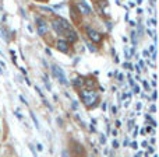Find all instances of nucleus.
<instances>
[{
  "mask_svg": "<svg viewBox=\"0 0 159 157\" xmlns=\"http://www.w3.org/2000/svg\"><path fill=\"white\" fill-rule=\"evenodd\" d=\"M80 97H81L82 102H84L87 107H91V105H93L96 101H98V94L95 93V91L92 90H81L80 91Z\"/></svg>",
  "mask_w": 159,
  "mask_h": 157,
  "instance_id": "nucleus-1",
  "label": "nucleus"
},
{
  "mask_svg": "<svg viewBox=\"0 0 159 157\" xmlns=\"http://www.w3.org/2000/svg\"><path fill=\"white\" fill-rule=\"evenodd\" d=\"M52 73H53V76H55L56 79H59V81H60L61 84H64V86L69 84V81H67V79H66V76H64L63 69H61V67H59L57 65H53V66H52Z\"/></svg>",
  "mask_w": 159,
  "mask_h": 157,
  "instance_id": "nucleus-2",
  "label": "nucleus"
},
{
  "mask_svg": "<svg viewBox=\"0 0 159 157\" xmlns=\"http://www.w3.org/2000/svg\"><path fill=\"white\" fill-rule=\"evenodd\" d=\"M35 21H36V25H38V34H39V35H45V34L48 32V30H49L46 21H45V20H42V18H39V17L35 20Z\"/></svg>",
  "mask_w": 159,
  "mask_h": 157,
  "instance_id": "nucleus-3",
  "label": "nucleus"
},
{
  "mask_svg": "<svg viewBox=\"0 0 159 157\" xmlns=\"http://www.w3.org/2000/svg\"><path fill=\"white\" fill-rule=\"evenodd\" d=\"M87 34H88V37H89V39H92V42H101L102 41V35L98 32V31L92 30V28L88 27L87 28Z\"/></svg>",
  "mask_w": 159,
  "mask_h": 157,
  "instance_id": "nucleus-4",
  "label": "nucleus"
},
{
  "mask_svg": "<svg viewBox=\"0 0 159 157\" xmlns=\"http://www.w3.org/2000/svg\"><path fill=\"white\" fill-rule=\"evenodd\" d=\"M69 42L67 41H64V39H59L57 41V49L59 51H61V52H67L69 51Z\"/></svg>",
  "mask_w": 159,
  "mask_h": 157,
  "instance_id": "nucleus-5",
  "label": "nucleus"
},
{
  "mask_svg": "<svg viewBox=\"0 0 159 157\" xmlns=\"http://www.w3.org/2000/svg\"><path fill=\"white\" fill-rule=\"evenodd\" d=\"M78 8H80V11H81L82 14H91V7L85 2L78 3ZM81 13H80V14H81Z\"/></svg>",
  "mask_w": 159,
  "mask_h": 157,
  "instance_id": "nucleus-6",
  "label": "nucleus"
},
{
  "mask_svg": "<svg viewBox=\"0 0 159 157\" xmlns=\"http://www.w3.org/2000/svg\"><path fill=\"white\" fill-rule=\"evenodd\" d=\"M66 35H67V38L70 39V42H75V41H77V39H78L77 34H75V32H74V31H73V30H70L69 32L66 34Z\"/></svg>",
  "mask_w": 159,
  "mask_h": 157,
  "instance_id": "nucleus-7",
  "label": "nucleus"
},
{
  "mask_svg": "<svg viewBox=\"0 0 159 157\" xmlns=\"http://www.w3.org/2000/svg\"><path fill=\"white\" fill-rule=\"evenodd\" d=\"M130 100H131V94L130 93H123V101H124L123 104L126 105V107L130 104Z\"/></svg>",
  "mask_w": 159,
  "mask_h": 157,
  "instance_id": "nucleus-8",
  "label": "nucleus"
},
{
  "mask_svg": "<svg viewBox=\"0 0 159 157\" xmlns=\"http://www.w3.org/2000/svg\"><path fill=\"white\" fill-rule=\"evenodd\" d=\"M0 37H2L3 39H4V41H10V37L7 35V31L4 30V28H0Z\"/></svg>",
  "mask_w": 159,
  "mask_h": 157,
  "instance_id": "nucleus-9",
  "label": "nucleus"
},
{
  "mask_svg": "<svg viewBox=\"0 0 159 157\" xmlns=\"http://www.w3.org/2000/svg\"><path fill=\"white\" fill-rule=\"evenodd\" d=\"M30 115H31V118H32V121H34V124H35V126H36V129H39V122H38V119H36V116H35V114H34V112H30Z\"/></svg>",
  "mask_w": 159,
  "mask_h": 157,
  "instance_id": "nucleus-10",
  "label": "nucleus"
},
{
  "mask_svg": "<svg viewBox=\"0 0 159 157\" xmlns=\"http://www.w3.org/2000/svg\"><path fill=\"white\" fill-rule=\"evenodd\" d=\"M135 35H137V34H135L134 31H133V32H131V42H133V48L137 47V38H135Z\"/></svg>",
  "mask_w": 159,
  "mask_h": 157,
  "instance_id": "nucleus-11",
  "label": "nucleus"
},
{
  "mask_svg": "<svg viewBox=\"0 0 159 157\" xmlns=\"http://www.w3.org/2000/svg\"><path fill=\"white\" fill-rule=\"evenodd\" d=\"M124 56H126V59H131V52H130L129 48H124Z\"/></svg>",
  "mask_w": 159,
  "mask_h": 157,
  "instance_id": "nucleus-12",
  "label": "nucleus"
},
{
  "mask_svg": "<svg viewBox=\"0 0 159 157\" xmlns=\"http://www.w3.org/2000/svg\"><path fill=\"white\" fill-rule=\"evenodd\" d=\"M43 81H45V84H46V87H48V90H52V87H50V83L49 81H48V77H46V76H43Z\"/></svg>",
  "mask_w": 159,
  "mask_h": 157,
  "instance_id": "nucleus-13",
  "label": "nucleus"
},
{
  "mask_svg": "<svg viewBox=\"0 0 159 157\" xmlns=\"http://www.w3.org/2000/svg\"><path fill=\"white\" fill-rule=\"evenodd\" d=\"M82 83H84V81H82V79H75L74 80V81H73V84H74V86H80V84H82Z\"/></svg>",
  "mask_w": 159,
  "mask_h": 157,
  "instance_id": "nucleus-14",
  "label": "nucleus"
},
{
  "mask_svg": "<svg viewBox=\"0 0 159 157\" xmlns=\"http://www.w3.org/2000/svg\"><path fill=\"white\" fill-rule=\"evenodd\" d=\"M133 93H135V94H138V93H140V87H138L137 84H134V86H133Z\"/></svg>",
  "mask_w": 159,
  "mask_h": 157,
  "instance_id": "nucleus-15",
  "label": "nucleus"
},
{
  "mask_svg": "<svg viewBox=\"0 0 159 157\" xmlns=\"http://www.w3.org/2000/svg\"><path fill=\"white\" fill-rule=\"evenodd\" d=\"M123 66H124V69H126V67H127V69H130V70H133V69H134V66H133V65L126 63V62H124V63H123Z\"/></svg>",
  "mask_w": 159,
  "mask_h": 157,
  "instance_id": "nucleus-16",
  "label": "nucleus"
},
{
  "mask_svg": "<svg viewBox=\"0 0 159 157\" xmlns=\"http://www.w3.org/2000/svg\"><path fill=\"white\" fill-rule=\"evenodd\" d=\"M137 28H138V34H140V35H143V32H144V30H143V25H141V24H138V25H137Z\"/></svg>",
  "mask_w": 159,
  "mask_h": 157,
  "instance_id": "nucleus-17",
  "label": "nucleus"
},
{
  "mask_svg": "<svg viewBox=\"0 0 159 157\" xmlns=\"http://www.w3.org/2000/svg\"><path fill=\"white\" fill-rule=\"evenodd\" d=\"M30 150H31V152H32L34 157H38V156H36V152H35V149H34V146H32V145H30Z\"/></svg>",
  "mask_w": 159,
  "mask_h": 157,
  "instance_id": "nucleus-18",
  "label": "nucleus"
},
{
  "mask_svg": "<svg viewBox=\"0 0 159 157\" xmlns=\"http://www.w3.org/2000/svg\"><path fill=\"white\" fill-rule=\"evenodd\" d=\"M143 84H144V88H145V90H149V84H148V81L143 80Z\"/></svg>",
  "mask_w": 159,
  "mask_h": 157,
  "instance_id": "nucleus-19",
  "label": "nucleus"
},
{
  "mask_svg": "<svg viewBox=\"0 0 159 157\" xmlns=\"http://www.w3.org/2000/svg\"><path fill=\"white\" fill-rule=\"evenodd\" d=\"M88 48H89V51H91V52H96V48L95 47H92V45H88Z\"/></svg>",
  "mask_w": 159,
  "mask_h": 157,
  "instance_id": "nucleus-20",
  "label": "nucleus"
},
{
  "mask_svg": "<svg viewBox=\"0 0 159 157\" xmlns=\"http://www.w3.org/2000/svg\"><path fill=\"white\" fill-rule=\"evenodd\" d=\"M134 126V121H129V129H133Z\"/></svg>",
  "mask_w": 159,
  "mask_h": 157,
  "instance_id": "nucleus-21",
  "label": "nucleus"
},
{
  "mask_svg": "<svg viewBox=\"0 0 159 157\" xmlns=\"http://www.w3.org/2000/svg\"><path fill=\"white\" fill-rule=\"evenodd\" d=\"M130 146H131L133 149H137V147H138V143H135V142H133V143L130 145Z\"/></svg>",
  "mask_w": 159,
  "mask_h": 157,
  "instance_id": "nucleus-22",
  "label": "nucleus"
},
{
  "mask_svg": "<svg viewBox=\"0 0 159 157\" xmlns=\"http://www.w3.org/2000/svg\"><path fill=\"white\" fill-rule=\"evenodd\" d=\"M112 145H113V147H115V149H116V147H119V142L117 140H113Z\"/></svg>",
  "mask_w": 159,
  "mask_h": 157,
  "instance_id": "nucleus-23",
  "label": "nucleus"
},
{
  "mask_svg": "<svg viewBox=\"0 0 159 157\" xmlns=\"http://www.w3.org/2000/svg\"><path fill=\"white\" fill-rule=\"evenodd\" d=\"M20 100H21V101H22V102H24V104H25V105H27V104H28V102H27V100H25V98H24V97H22V96H20Z\"/></svg>",
  "mask_w": 159,
  "mask_h": 157,
  "instance_id": "nucleus-24",
  "label": "nucleus"
},
{
  "mask_svg": "<svg viewBox=\"0 0 159 157\" xmlns=\"http://www.w3.org/2000/svg\"><path fill=\"white\" fill-rule=\"evenodd\" d=\"M157 97H158V94H157V91L154 90V93H152V100H157Z\"/></svg>",
  "mask_w": 159,
  "mask_h": 157,
  "instance_id": "nucleus-25",
  "label": "nucleus"
},
{
  "mask_svg": "<svg viewBox=\"0 0 159 157\" xmlns=\"http://www.w3.org/2000/svg\"><path fill=\"white\" fill-rule=\"evenodd\" d=\"M14 114H16V116H17V118H20V119H22V116H21V114H20V112H18V111H16V112H14Z\"/></svg>",
  "mask_w": 159,
  "mask_h": 157,
  "instance_id": "nucleus-26",
  "label": "nucleus"
},
{
  "mask_svg": "<svg viewBox=\"0 0 159 157\" xmlns=\"http://www.w3.org/2000/svg\"><path fill=\"white\" fill-rule=\"evenodd\" d=\"M117 112V107H115V105H113L112 107V114H116Z\"/></svg>",
  "mask_w": 159,
  "mask_h": 157,
  "instance_id": "nucleus-27",
  "label": "nucleus"
},
{
  "mask_svg": "<svg viewBox=\"0 0 159 157\" xmlns=\"http://www.w3.org/2000/svg\"><path fill=\"white\" fill-rule=\"evenodd\" d=\"M149 51H151L152 53H155V45H151V48H149ZM148 51V52H149Z\"/></svg>",
  "mask_w": 159,
  "mask_h": 157,
  "instance_id": "nucleus-28",
  "label": "nucleus"
},
{
  "mask_svg": "<svg viewBox=\"0 0 159 157\" xmlns=\"http://www.w3.org/2000/svg\"><path fill=\"white\" fill-rule=\"evenodd\" d=\"M143 55L145 56V58H147V56H149V52H148V49H145V51H144V52H143Z\"/></svg>",
  "mask_w": 159,
  "mask_h": 157,
  "instance_id": "nucleus-29",
  "label": "nucleus"
},
{
  "mask_svg": "<svg viewBox=\"0 0 159 157\" xmlns=\"http://www.w3.org/2000/svg\"><path fill=\"white\" fill-rule=\"evenodd\" d=\"M101 107H102V110H106V107H107V104H106V102H102V105H101Z\"/></svg>",
  "mask_w": 159,
  "mask_h": 157,
  "instance_id": "nucleus-30",
  "label": "nucleus"
},
{
  "mask_svg": "<svg viewBox=\"0 0 159 157\" xmlns=\"http://www.w3.org/2000/svg\"><path fill=\"white\" fill-rule=\"evenodd\" d=\"M78 107V104H77V101H73V110H75V108Z\"/></svg>",
  "mask_w": 159,
  "mask_h": 157,
  "instance_id": "nucleus-31",
  "label": "nucleus"
},
{
  "mask_svg": "<svg viewBox=\"0 0 159 157\" xmlns=\"http://www.w3.org/2000/svg\"><path fill=\"white\" fill-rule=\"evenodd\" d=\"M105 142H106V138L102 135V136H101V143H105Z\"/></svg>",
  "mask_w": 159,
  "mask_h": 157,
  "instance_id": "nucleus-32",
  "label": "nucleus"
},
{
  "mask_svg": "<svg viewBox=\"0 0 159 157\" xmlns=\"http://www.w3.org/2000/svg\"><path fill=\"white\" fill-rule=\"evenodd\" d=\"M38 150H39V152H42V150H43V146H42L41 143H38Z\"/></svg>",
  "mask_w": 159,
  "mask_h": 157,
  "instance_id": "nucleus-33",
  "label": "nucleus"
},
{
  "mask_svg": "<svg viewBox=\"0 0 159 157\" xmlns=\"http://www.w3.org/2000/svg\"><path fill=\"white\" fill-rule=\"evenodd\" d=\"M151 111L152 112H155V111H157V107H155V105H151Z\"/></svg>",
  "mask_w": 159,
  "mask_h": 157,
  "instance_id": "nucleus-34",
  "label": "nucleus"
},
{
  "mask_svg": "<svg viewBox=\"0 0 159 157\" xmlns=\"http://www.w3.org/2000/svg\"><path fill=\"white\" fill-rule=\"evenodd\" d=\"M134 69H135V70H137V73H140V72H141V69H140V66H138V65H137V66H135V67H134Z\"/></svg>",
  "mask_w": 159,
  "mask_h": 157,
  "instance_id": "nucleus-35",
  "label": "nucleus"
},
{
  "mask_svg": "<svg viewBox=\"0 0 159 157\" xmlns=\"http://www.w3.org/2000/svg\"><path fill=\"white\" fill-rule=\"evenodd\" d=\"M141 145H143V146L145 147V146H148V142H147V140H144V142H143V143H141Z\"/></svg>",
  "mask_w": 159,
  "mask_h": 157,
  "instance_id": "nucleus-36",
  "label": "nucleus"
},
{
  "mask_svg": "<svg viewBox=\"0 0 159 157\" xmlns=\"http://www.w3.org/2000/svg\"><path fill=\"white\" fill-rule=\"evenodd\" d=\"M112 135H113V136H116V135H117V130L113 129V130H112Z\"/></svg>",
  "mask_w": 159,
  "mask_h": 157,
  "instance_id": "nucleus-37",
  "label": "nucleus"
},
{
  "mask_svg": "<svg viewBox=\"0 0 159 157\" xmlns=\"http://www.w3.org/2000/svg\"><path fill=\"white\" fill-rule=\"evenodd\" d=\"M117 77H119V80H120V81H123V75H117Z\"/></svg>",
  "mask_w": 159,
  "mask_h": 157,
  "instance_id": "nucleus-38",
  "label": "nucleus"
},
{
  "mask_svg": "<svg viewBox=\"0 0 159 157\" xmlns=\"http://www.w3.org/2000/svg\"><path fill=\"white\" fill-rule=\"evenodd\" d=\"M116 126H121V122L120 121H116Z\"/></svg>",
  "mask_w": 159,
  "mask_h": 157,
  "instance_id": "nucleus-39",
  "label": "nucleus"
},
{
  "mask_svg": "<svg viewBox=\"0 0 159 157\" xmlns=\"http://www.w3.org/2000/svg\"><path fill=\"white\" fill-rule=\"evenodd\" d=\"M152 130V128H149V126H147V129H145V132H151Z\"/></svg>",
  "mask_w": 159,
  "mask_h": 157,
  "instance_id": "nucleus-40",
  "label": "nucleus"
},
{
  "mask_svg": "<svg viewBox=\"0 0 159 157\" xmlns=\"http://www.w3.org/2000/svg\"><path fill=\"white\" fill-rule=\"evenodd\" d=\"M137 133H138V128H135V130H134V138L137 136Z\"/></svg>",
  "mask_w": 159,
  "mask_h": 157,
  "instance_id": "nucleus-41",
  "label": "nucleus"
},
{
  "mask_svg": "<svg viewBox=\"0 0 159 157\" xmlns=\"http://www.w3.org/2000/svg\"><path fill=\"white\" fill-rule=\"evenodd\" d=\"M63 157H69V155H67V152H66V150H64V152H63Z\"/></svg>",
  "mask_w": 159,
  "mask_h": 157,
  "instance_id": "nucleus-42",
  "label": "nucleus"
},
{
  "mask_svg": "<svg viewBox=\"0 0 159 157\" xmlns=\"http://www.w3.org/2000/svg\"><path fill=\"white\" fill-rule=\"evenodd\" d=\"M134 157H141V153H138V155H137V156H134Z\"/></svg>",
  "mask_w": 159,
  "mask_h": 157,
  "instance_id": "nucleus-43",
  "label": "nucleus"
},
{
  "mask_svg": "<svg viewBox=\"0 0 159 157\" xmlns=\"http://www.w3.org/2000/svg\"><path fill=\"white\" fill-rule=\"evenodd\" d=\"M154 157H158V156H154Z\"/></svg>",
  "mask_w": 159,
  "mask_h": 157,
  "instance_id": "nucleus-44",
  "label": "nucleus"
}]
</instances>
